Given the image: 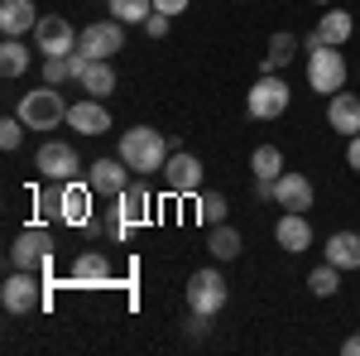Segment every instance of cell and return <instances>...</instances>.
I'll return each instance as SVG.
<instances>
[{
  "mask_svg": "<svg viewBox=\"0 0 360 356\" xmlns=\"http://www.w3.org/2000/svg\"><path fill=\"white\" fill-rule=\"evenodd\" d=\"M115 154L130 164V173L149 178V173H164L168 140H164V130H154V125H135V130H125V135H120V149H115Z\"/></svg>",
  "mask_w": 360,
  "mask_h": 356,
  "instance_id": "cell-1",
  "label": "cell"
},
{
  "mask_svg": "<svg viewBox=\"0 0 360 356\" xmlns=\"http://www.w3.org/2000/svg\"><path fill=\"white\" fill-rule=\"evenodd\" d=\"M15 116L25 121L29 130H58V125L68 121V102H63V92H58V87L44 82V87H34V92L20 97Z\"/></svg>",
  "mask_w": 360,
  "mask_h": 356,
  "instance_id": "cell-2",
  "label": "cell"
},
{
  "mask_svg": "<svg viewBox=\"0 0 360 356\" xmlns=\"http://www.w3.org/2000/svg\"><path fill=\"white\" fill-rule=\"evenodd\" d=\"M10 270H29V274H49L53 270V236L44 226H25L10 246Z\"/></svg>",
  "mask_w": 360,
  "mask_h": 356,
  "instance_id": "cell-3",
  "label": "cell"
},
{
  "mask_svg": "<svg viewBox=\"0 0 360 356\" xmlns=\"http://www.w3.org/2000/svg\"><path fill=\"white\" fill-rule=\"evenodd\" d=\"M307 87L322 92V97H336V92L346 87V58H341L336 44H317V49H307Z\"/></svg>",
  "mask_w": 360,
  "mask_h": 356,
  "instance_id": "cell-4",
  "label": "cell"
},
{
  "mask_svg": "<svg viewBox=\"0 0 360 356\" xmlns=\"http://www.w3.org/2000/svg\"><path fill=\"white\" fill-rule=\"evenodd\" d=\"M288 102H293L288 82H283L278 73H259L255 87H250V97H245V111L255 121H278V116L288 111Z\"/></svg>",
  "mask_w": 360,
  "mask_h": 356,
  "instance_id": "cell-5",
  "label": "cell"
},
{
  "mask_svg": "<svg viewBox=\"0 0 360 356\" xmlns=\"http://www.w3.org/2000/svg\"><path fill=\"white\" fill-rule=\"evenodd\" d=\"M226 299H231V289H226L221 270H193V279H188V308L193 313H202V318H217L226 308Z\"/></svg>",
  "mask_w": 360,
  "mask_h": 356,
  "instance_id": "cell-6",
  "label": "cell"
},
{
  "mask_svg": "<svg viewBox=\"0 0 360 356\" xmlns=\"http://www.w3.org/2000/svg\"><path fill=\"white\" fill-rule=\"evenodd\" d=\"M44 274H29V270H15L5 284H0V303H5V313H15V318H29V313H39L44 308V284H39Z\"/></svg>",
  "mask_w": 360,
  "mask_h": 356,
  "instance_id": "cell-7",
  "label": "cell"
},
{
  "mask_svg": "<svg viewBox=\"0 0 360 356\" xmlns=\"http://www.w3.org/2000/svg\"><path fill=\"white\" fill-rule=\"evenodd\" d=\"M77 39H82V29H72L68 15H44L39 29H34V49L44 58H68L77 54Z\"/></svg>",
  "mask_w": 360,
  "mask_h": 356,
  "instance_id": "cell-8",
  "label": "cell"
},
{
  "mask_svg": "<svg viewBox=\"0 0 360 356\" xmlns=\"http://www.w3.org/2000/svg\"><path fill=\"white\" fill-rule=\"evenodd\" d=\"M34 168H39L49 183H72V178L82 173V154H77L72 145H63V140H49V145H39Z\"/></svg>",
  "mask_w": 360,
  "mask_h": 356,
  "instance_id": "cell-9",
  "label": "cell"
},
{
  "mask_svg": "<svg viewBox=\"0 0 360 356\" xmlns=\"http://www.w3.org/2000/svg\"><path fill=\"white\" fill-rule=\"evenodd\" d=\"M202 159L197 154H188V149H178V154H168V164H164V183L173 197H193V192H202Z\"/></svg>",
  "mask_w": 360,
  "mask_h": 356,
  "instance_id": "cell-10",
  "label": "cell"
},
{
  "mask_svg": "<svg viewBox=\"0 0 360 356\" xmlns=\"http://www.w3.org/2000/svg\"><path fill=\"white\" fill-rule=\"evenodd\" d=\"M312 197H317V188H312V178L298 173V168H283L274 178V207H283V212H307Z\"/></svg>",
  "mask_w": 360,
  "mask_h": 356,
  "instance_id": "cell-11",
  "label": "cell"
},
{
  "mask_svg": "<svg viewBox=\"0 0 360 356\" xmlns=\"http://www.w3.org/2000/svg\"><path fill=\"white\" fill-rule=\"evenodd\" d=\"M130 164L115 154V159H96V164H86V183H91V192L96 197H120V192L130 188Z\"/></svg>",
  "mask_w": 360,
  "mask_h": 356,
  "instance_id": "cell-12",
  "label": "cell"
},
{
  "mask_svg": "<svg viewBox=\"0 0 360 356\" xmlns=\"http://www.w3.org/2000/svg\"><path fill=\"white\" fill-rule=\"evenodd\" d=\"M77 49L86 58H111L125 49V25L120 20H96V25L82 29V39H77Z\"/></svg>",
  "mask_w": 360,
  "mask_h": 356,
  "instance_id": "cell-13",
  "label": "cell"
},
{
  "mask_svg": "<svg viewBox=\"0 0 360 356\" xmlns=\"http://www.w3.org/2000/svg\"><path fill=\"white\" fill-rule=\"evenodd\" d=\"M68 125L77 135H106L111 130V111H106V102H96V97H82V102L68 106Z\"/></svg>",
  "mask_w": 360,
  "mask_h": 356,
  "instance_id": "cell-14",
  "label": "cell"
},
{
  "mask_svg": "<svg viewBox=\"0 0 360 356\" xmlns=\"http://www.w3.org/2000/svg\"><path fill=\"white\" fill-rule=\"evenodd\" d=\"M327 125H332L336 135H360V97L356 92H336V97H327Z\"/></svg>",
  "mask_w": 360,
  "mask_h": 356,
  "instance_id": "cell-15",
  "label": "cell"
},
{
  "mask_svg": "<svg viewBox=\"0 0 360 356\" xmlns=\"http://www.w3.org/2000/svg\"><path fill=\"white\" fill-rule=\"evenodd\" d=\"M115 217L125 221V226H139V221L154 217V197L144 188V178H130V188L115 197Z\"/></svg>",
  "mask_w": 360,
  "mask_h": 356,
  "instance_id": "cell-16",
  "label": "cell"
},
{
  "mask_svg": "<svg viewBox=\"0 0 360 356\" xmlns=\"http://www.w3.org/2000/svg\"><path fill=\"white\" fill-rule=\"evenodd\" d=\"M274 241L288 255H303L307 246H312V221H307V212H283L274 226Z\"/></svg>",
  "mask_w": 360,
  "mask_h": 356,
  "instance_id": "cell-17",
  "label": "cell"
},
{
  "mask_svg": "<svg viewBox=\"0 0 360 356\" xmlns=\"http://www.w3.org/2000/svg\"><path fill=\"white\" fill-rule=\"evenodd\" d=\"M29 29H39L34 0H0V34L5 39H25Z\"/></svg>",
  "mask_w": 360,
  "mask_h": 356,
  "instance_id": "cell-18",
  "label": "cell"
},
{
  "mask_svg": "<svg viewBox=\"0 0 360 356\" xmlns=\"http://www.w3.org/2000/svg\"><path fill=\"white\" fill-rule=\"evenodd\" d=\"M86 202H91V183H58V221H72L82 226L86 221Z\"/></svg>",
  "mask_w": 360,
  "mask_h": 356,
  "instance_id": "cell-19",
  "label": "cell"
},
{
  "mask_svg": "<svg viewBox=\"0 0 360 356\" xmlns=\"http://www.w3.org/2000/svg\"><path fill=\"white\" fill-rule=\"evenodd\" d=\"M77 87H82L86 97H96V102H106L115 92V68H111V58H91L82 68V78H77Z\"/></svg>",
  "mask_w": 360,
  "mask_h": 356,
  "instance_id": "cell-20",
  "label": "cell"
},
{
  "mask_svg": "<svg viewBox=\"0 0 360 356\" xmlns=\"http://www.w3.org/2000/svg\"><path fill=\"white\" fill-rule=\"evenodd\" d=\"M327 260L336 270H360V231H332L327 236Z\"/></svg>",
  "mask_w": 360,
  "mask_h": 356,
  "instance_id": "cell-21",
  "label": "cell"
},
{
  "mask_svg": "<svg viewBox=\"0 0 360 356\" xmlns=\"http://www.w3.org/2000/svg\"><path fill=\"white\" fill-rule=\"evenodd\" d=\"M351 34H356V20H351V10H341V5H327V15L317 20V39L341 49V44H346Z\"/></svg>",
  "mask_w": 360,
  "mask_h": 356,
  "instance_id": "cell-22",
  "label": "cell"
},
{
  "mask_svg": "<svg viewBox=\"0 0 360 356\" xmlns=\"http://www.w3.org/2000/svg\"><path fill=\"white\" fill-rule=\"evenodd\" d=\"M111 279V260L101 250H82L72 260V284H106Z\"/></svg>",
  "mask_w": 360,
  "mask_h": 356,
  "instance_id": "cell-23",
  "label": "cell"
},
{
  "mask_svg": "<svg viewBox=\"0 0 360 356\" xmlns=\"http://www.w3.org/2000/svg\"><path fill=\"white\" fill-rule=\"evenodd\" d=\"M293 58H298V34L278 29L274 39H269V54H264V68H259V73H278V68H288Z\"/></svg>",
  "mask_w": 360,
  "mask_h": 356,
  "instance_id": "cell-24",
  "label": "cell"
},
{
  "mask_svg": "<svg viewBox=\"0 0 360 356\" xmlns=\"http://www.w3.org/2000/svg\"><path fill=\"white\" fill-rule=\"evenodd\" d=\"M250 168H255V183H274L278 173H283V149L278 145H259L250 154Z\"/></svg>",
  "mask_w": 360,
  "mask_h": 356,
  "instance_id": "cell-25",
  "label": "cell"
},
{
  "mask_svg": "<svg viewBox=\"0 0 360 356\" xmlns=\"http://www.w3.org/2000/svg\"><path fill=\"white\" fill-rule=\"evenodd\" d=\"M207 250H212L217 260H236V255H240V231H236L231 221H221V226H207Z\"/></svg>",
  "mask_w": 360,
  "mask_h": 356,
  "instance_id": "cell-26",
  "label": "cell"
},
{
  "mask_svg": "<svg viewBox=\"0 0 360 356\" xmlns=\"http://www.w3.org/2000/svg\"><path fill=\"white\" fill-rule=\"evenodd\" d=\"M25 68H29V49L20 39H5V44H0V78L15 82V78H25Z\"/></svg>",
  "mask_w": 360,
  "mask_h": 356,
  "instance_id": "cell-27",
  "label": "cell"
},
{
  "mask_svg": "<svg viewBox=\"0 0 360 356\" xmlns=\"http://www.w3.org/2000/svg\"><path fill=\"white\" fill-rule=\"evenodd\" d=\"M341 274H346V270H336L332 260H322V265H317V270L307 274V289H312V294H317V299H332L336 289H341Z\"/></svg>",
  "mask_w": 360,
  "mask_h": 356,
  "instance_id": "cell-28",
  "label": "cell"
},
{
  "mask_svg": "<svg viewBox=\"0 0 360 356\" xmlns=\"http://www.w3.org/2000/svg\"><path fill=\"white\" fill-rule=\"evenodd\" d=\"M154 15V0H111V20L120 25H144Z\"/></svg>",
  "mask_w": 360,
  "mask_h": 356,
  "instance_id": "cell-29",
  "label": "cell"
},
{
  "mask_svg": "<svg viewBox=\"0 0 360 356\" xmlns=\"http://www.w3.org/2000/svg\"><path fill=\"white\" fill-rule=\"evenodd\" d=\"M226 212H231V207H226L221 192H197V221H202V226H221Z\"/></svg>",
  "mask_w": 360,
  "mask_h": 356,
  "instance_id": "cell-30",
  "label": "cell"
},
{
  "mask_svg": "<svg viewBox=\"0 0 360 356\" xmlns=\"http://www.w3.org/2000/svg\"><path fill=\"white\" fill-rule=\"evenodd\" d=\"M25 121H20V116H5V121H0V145H5V149H10V154H15V149H20V145H25Z\"/></svg>",
  "mask_w": 360,
  "mask_h": 356,
  "instance_id": "cell-31",
  "label": "cell"
},
{
  "mask_svg": "<svg viewBox=\"0 0 360 356\" xmlns=\"http://www.w3.org/2000/svg\"><path fill=\"white\" fill-rule=\"evenodd\" d=\"M68 78H72L68 58H44V82H49V87H63Z\"/></svg>",
  "mask_w": 360,
  "mask_h": 356,
  "instance_id": "cell-32",
  "label": "cell"
},
{
  "mask_svg": "<svg viewBox=\"0 0 360 356\" xmlns=\"http://www.w3.org/2000/svg\"><path fill=\"white\" fill-rule=\"evenodd\" d=\"M168 25H173V15H159V10H154V15L144 20V34H149V39H168Z\"/></svg>",
  "mask_w": 360,
  "mask_h": 356,
  "instance_id": "cell-33",
  "label": "cell"
},
{
  "mask_svg": "<svg viewBox=\"0 0 360 356\" xmlns=\"http://www.w3.org/2000/svg\"><path fill=\"white\" fill-rule=\"evenodd\" d=\"M154 10H159V15H183L188 0H154Z\"/></svg>",
  "mask_w": 360,
  "mask_h": 356,
  "instance_id": "cell-34",
  "label": "cell"
},
{
  "mask_svg": "<svg viewBox=\"0 0 360 356\" xmlns=\"http://www.w3.org/2000/svg\"><path fill=\"white\" fill-rule=\"evenodd\" d=\"M346 164H351V168L360 173V135H351V140H346Z\"/></svg>",
  "mask_w": 360,
  "mask_h": 356,
  "instance_id": "cell-35",
  "label": "cell"
},
{
  "mask_svg": "<svg viewBox=\"0 0 360 356\" xmlns=\"http://www.w3.org/2000/svg\"><path fill=\"white\" fill-rule=\"evenodd\" d=\"M341 352H346V356H360V332H356V337H346V342H341Z\"/></svg>",
  "mask_w": 360,
  "mask_h": 356,
  "instance_id": "cell-36",
  "label": "cell"
},
{
  "mask_svg": "<svg viewBox=\"0 0 360 356\" xmlns=\"http://www.w3.org/2000/svg\"><path fill=\"white\" fill-rule=\"evenodd\" d=\"M317 5H336V0H317Z\"/></svg>",
  "mask_w": 360,
  "mask_h": 356,
  "instance_id": "cell-37",
  "label": "cell"
}]
</instances>
